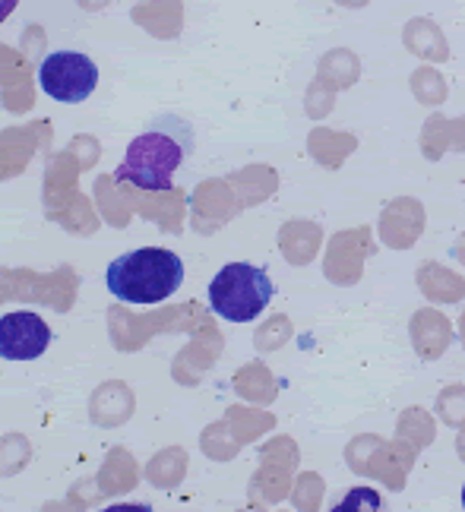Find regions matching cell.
<instances>
[{"instance_id": "obj_2", "label": "cell", "mask_w": 465, "mask_h": 512, "mask_svg": "<svg viewBox=\"0 0 465 512\" xmlns=\"http://www.w3.org/2000/svg\"><path fill=\"white\" fill-rule=\"evenodd\" d=\"M108 291L124 304H162L184 282V263L178 253L162 247H140L118 256L105 272Z\"/></svg>"}, {"instance_id": "obj_20", "label": "cell", "mask_w": 465, "mask_h": 512, "mask_svg": "<svg viewBox=\"0 0 465 512\" xmlns=\"http://www.w3.org/2000/svg\"><path fill=\"white\" fill-rule=\"evenodd\" d=\"M462 342H465V317H462Z\"/></svg>"}, {"instance_id": "obj_5", "label": "cell", "mask_w": 465, "mask_h": 512, "mask_svg": "<svg viewBox=\"0 0 465 512\" xmlns=\"http://www.w3.org/2000/svg\"><path fill=\"white\" fill-rule=\"evenodd\" d=\"M374 234L371 228H348V231H339L329 238L326 244V256H323V275L333 285H355L364 272V263L367 256H374Z\"/></svg>"}, {"instance_id": "obj_9", "label": "cell", "mask_w": 465, "mask_h": 512, "mask_svg": "<svg viewBox=\"0 0 465 512\" xmlns=\"http://www.w3.org/2000/svg\"><path fill=\"white\" fill-rule=\"evenodd\" d=\"M282 253L288 263L295 266H307L314 256L320 253V244H323V228L317 222H288L282 228Z\"/></svg>"}, {"instance_id": "obj_13", "label": "cell", "mask_w": 465, "mask_h": 512, "mask_svg": "<svg viewBox=\"0 0 465 512\" xmlns=\"http://www.w3.org/2000/svg\"><path fill=\"white\" fill-rule=\"evenodd\" d=\"M412 89L424 105H437L443 102V95H447V86H443V80L434 70H418L412 76Z\"/></svg>"}, {"instance_id": "obj_21", "label": "cell", "mask_w": 465, "mask_h": 512, "mask_svg": "<svg viewBox=\"0 0 465 512\" xmlns=\"http://www.w3.org/2000/svg\"><path fill=\"white\" fill-rule=\"evenodd\" d=\"M462 509H465V484H462Z\"/></svg>"}, {"instance_id": "obj_11", "label": "cell", "mask_w": 465, "mask_h": 512, "mask_svg": "<svg viewBox=\"0 0 465 512\" xmlns=\"http://www.w3.org/2000/svg\"><path fill=\"white\" fill-rule=\"evenodd\" d=\"M405 45H409L418 57H428V61H447V42H443V35L434 23L428 19H415L405 29Z\"/></svg>"}, {"instance_id": "obj_18", "label": "cell", "mask_w": 465, "mask_h": 512, "mask_svg": "<svg viewBox=\"0 0 465 512\" xmlns=\"http://www.w3.org/2000/svg\"><path fill=\"white\" fill-rule=\"evenodd\" d=\"M342 4H345V7H361L364 0H342Z\"/></svg>"}, {"instance_id": "obj_8", "label": "cell", "mask_w": 465, "mask_h": 512, "mask_svg": "<svg viewBox=\"0 0 465 512\" xmlns=\"http://www.w3.org/2000/svg\"><path fill=\"white\" fill-rule=\"evenodd\" d=\"M418 288L428 301H440V304H456L465 298V279L459 272L447 269L437 260H424L415 272Z\"/></svg>"}, {"instance_id": "obj_12", "label": "cell", "mask_w": 465, "mask_h": 512, "mask_svg": "<svg viewBox=\"0 0 465 512\" xmlns=\"http://www.w3.org/2000/svg\"><path fill=\"white\" fill-rule=\"evenodd\" d=\"M333 512H386V506L374 487H355L333 506Z\"/></svg>"}, {"instance_id": "obj_6", "label": "cell", "mask_w": 465, "mask_h": 512, "mask_svg": "<svg viewBox=\"0 0 465 512\" xmlns=\"http://www.w3.org/2000/svg\"><path fill=\"white\" fill-rule=\"evenodd\" d=\"M51 345L48 323L32 310H16L0 317V358L4 361H35Z\"/></svg>"}, {"instance_id": "obj_15", "label": "cell", "mask_w": 465, "mask_h": 512, "mask_svg": "<svg viewBox=\"0 0 465 512\" xmlns=\"http://www.w3.org/2000/svg\"><path fill=\"white\" fill-rule=\"evenodd\" d=\"M102 512H152V509L143 506V503H114V506H108Z\"/></svg>"}, {"instance_id": "obj_17", "label": "cell", "mask_w": 465, "mask_h": 512, "mask_svg": "<svg viewBox=\"0 0 465 512\" xmlns=\"http://www.w3.org/2000/svg\"><path fill=\"white\" fill-rule=\"evenodd\" d=\"M453 256H456V260H459V263L465 266V234H462V238H459V241L453 244Z\"/></svg>"}, {"instance_id": "obj_14", "label": "cell", "mask_w": 465, "mask_h": 512, "mask_svg": "<svg viewBox=\"0 0 465 512\" xmlns=\"http://www.w3.org/2000/svg\"><path fill=\"white\" fill-rule=\"evenodd\" d=\"M437 405H443V418H447L450 424H459L465 418V392L459 389V402H453V392H447Z\"/></svg>"}, {"instance_id": "obj_16", "label": "cell", "mask_w": 465, "mask_h": 512, "mask_svg": "<svg viewBox=\"0 0 465 512\" xmlns=\"http://www.w3.org/2000/svg\"><path fill=\"white\" fill-rule=\"evenodd\" d=\"M16 7H19V0H0V23H4Z\"/></svg>"}, {"instance_id": "obj_1", "label": "cell", "mask_w": 465, "mask_h": 512, "mask_svg": "<svg viewBox=\"0 0 465 512\" xmlns=\"http://www.w3.org/2000/svg\"><path fill=\"white\" fill-rule=\"evenodd\" d=\"M190 149H193L190 124L178 121V117H162L159 124H152L127 146L121 168L114 171V181L146 193H165L171 190L174 171L181 168Z\"/></svg>"}, {"instance_id": "obj_19", "label": "cell", "mask_w": 465, "mask_h": 512, "mask_svg": "<svg viewBox=\"0 0 465 512\" xmlns=\"http://www.w3.org/2000/svg\"><path fill=\"white\" fill-rule=\"evenodd\" d=\"M459 452H462V459H465V433H462V440H459Z\"/></svg>"}, {"instance_id": "obj_7", "label": "cell", "mask_w": 465, "mask_h": 512, "mask_svg": "<svg viewBox=\"0 0 465 512\" xmlns=\"http://www.w3.org/2000/svg\"><path fill=\"white\" fill-rule=\"evenodd\" d=\"M424 234V206L418 200H402L386 203V209L380 212V241L390 250H409L418 244V238Z\"/></svg>"}, {"instance_id": "obj_3", "label": "cell", "mask_w": 465, "mask_h": 512, "mask_svg": "<svg viewBox=\"0 0 465 512\" xmlns=\"http://www.w3.org/2000/svg\"><path fill=\"white\" fill-rule=\"evenodd\" d=\"M273 301V279L263 266L228 263L209 282V307L228 323H250Z\"/></svg>"}, {"instance_id": "obj_10", "label": "cell", "mask_w": 465, "mask_h": 512, "mask_svg": "<svg viewBox=\"0 0 465 512\" xmlns=\"http://www.w3.org/2000/svg\"><path fill=\"white\" fill-rule=\"evenodd\" d=\"M412 342L424 358H437L450 345V320L437 310H418L412 317Z\"/></svg>"}, {"instance_id": "obj_4", "label": "cell", "mask_w": 465, "mask_h": 512, "mask_svg": "<svg viewBox=\"0 0 465 512\" xmlns=\"http://www.w3.org/2000/svg\"><path fill=\"white\" fill-rule=\"evenodd\" d=\"M38 83H42V92L51 95L54 102L76 105L86 102L95 86H99V67L80 51H54L38 67Z\"/></svg>"}]
</instances>
